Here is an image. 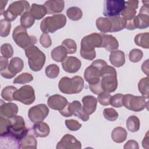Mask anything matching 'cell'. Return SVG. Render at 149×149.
Listing matches in <instances>:
<instances>
[{"instance_id": "cell-1", "label": "cell", "mask_w": 149, "mask_h": 149, "mask_svg": "<svg viewBox=\"0 0 149 149\" xmlns=\"http://www.w3.org/2000/svg\"><path fill=\"white\" fill-rule=\"evenodd\" d=\"M80 45V56L87 60H93L96 57L95 48H101L102 37L101 34L93 33L84 36L81 39Z\"/></svg>"}, {"instance_id": "cell-2", "label": "cell", "mask_w": 149, "mask_h": 149, "mask_svg": "<svg viewBox=\"0 0 149 149\" xmlns=\"http://www.w3.org/2000/svg\"><path fill=\"white\" fill-rule=\"evenodd\" d=\"M84 86V80L79 76H75L72 78L63 77L58 83L59 91L66 94L79 93L82 91Z\"/></svg>"}, {"instance_id": "cell-3", "label": "cell", "mask_w": 149, "mask_h": 149, "mask_svg": "<svg viewBox=\"0 0 149 149\" xmlns=\"http://www.w3.org/2000/svg\"><path fill=\"white\" fill-rule=\"evenodd\" d=\"M143 5L141 7L139 14L136 16L132 20L127 22L126 28L129 30L136 29H144L149 26V1H143Z\"/></svg>"}, {"instance_id": "cell-4", "label": "cell", "mask_w": 149, "mask_h": 149, "mask_svg": "<svg viewBox=\"0 0 149 149\" xmlns=\"http://www.w3.org/2000/svg\"><path fill=\"white\" fill-rule=\"evenodd\" d=\"M25 54L28 59L29 68L34 72H38L42 69L45 62V55L34 45L25 49Z\"/></svg>"}, {"instance_id": "cell-5", "label": "cell", "mask_w": 149, "mask_h": 149, "mask_svg": "<svg viewBox=\"0 0 149 149\" xmlns=\"http://www.w3.org/2000/svg\"><path fill=\"white\" fill-rule=\"evenodd\" d=\"M101 84L103 91L112 93L118 87L117 73L115 69L111 66H105L101 74Z\"/></svg>"}, {"instance_id": "cell-6", "label": "cell", "mask_w": 149, "mask_h": 149, "mask_svg": "<svg viewBox=\"0 0 149 149\" xmlns=\"http://www.w3.org/2000/svg\"><path fill=\"white\" fill-rule=\"evenodd\" d=\"M66 17L63 14H55L44 18L41 22L40 29L44 33H54L63 28L66 23Z\"/></svg>"}, {"instance_id": "cell-7", "label": "cell", "mask_w": 149, "mask_h": 149, "mask_svg": "<svg viewBox=\"0 0 149 149\" xmlns=\"http://www.w3.org/2000/svg\"><path fill=\"white\" fill-rule=\"evenodd\" d=\"M107 63L102 59H97L88 66L84 73V77L89 85L101 82V74L102 69L107 66Z\"/></svg>"}, {"instance_id": "cell-8", "label": "cell", "mask_w": 149, "mask_h": 149, "mask_svg": "<svg viewBox=\"0 0 149 149\" xmlns=\"http://www.w3.org/2000/svg\"><path fill=\"white\" fill-rule=\"evenodd\" d=\"M12 38L15 43L20 48L26 49L29 47L34 45L37 41L36 37L34 36H29L27 30L20 26H16L13 31Z\"/></svg>"}, {"instance_id": "cell-9", "label": "cell", "mask_w": 149, "mask_h": 149, "mask_svg": "<svg viewBox=\"0 0 149 149\" xmlns=\"http://www.w3.org/2000/svg\"><path fill=\"white\" fill-rule=\"evenodd\" d=\"M11 125L8 134L16 140L20 141L26 136L28 133V129L26 127L24 120L21 116L16 115L10 119Z\"/></svg>"}, {"instance_id": "cell-10", "label": "cell", "mask_w": 149, "mask_h": 149, "mask_svg": "<svg viewBox=\"0 0 149 149\" xmlns=\"http://www.w3.org/2000/svg\"><path fill=\"white\" fill-rule=\"evenodd\" d=\"M30 8L29 2L27 1H15L10 3L8 9L3 12L5 20L8 22L15 20L18 16L22 15L28 11Z\"/></svg>"}, {"instance_id": "cell-11", "label": "cell", "mask_w": 149, "mask_h": 149, "mask_svg": "<svg viewBox=\"0 0 149 149\" xmlns=\"http://www.w3.org/2000/svg\"><path fill=\"white\" fill-rule=\"evenodd\" d=\"M148 98L144 96H134L132 94L124 95L123 104L125 107L130 111L140 112L148 108Z\"/></svg>"}, {"instance_id": "cell-12", "label": "cell", "mask_w": 149, "mask_h": 149, "mask_svg": "<svg viewBox=\"0 0 149 149\" xmlns=\"http://www.w3.org/2000/svg\"><path fill=\"white\" fill-rule=\"evenodd\" d=\"M125 6V1L106 0L104 2L103 15L107 17L118 16L121 15Z\"/></svg>"}, {"instance_id": "cell-13", "label": "cell", "mask_w": 149, "mask_h": 149, "mask_svg": "<svg viewBox=\"0 0 149 149\" xmlns=\"http://www.w3.org/2000/svg\"><path fill=\"white\" fill-rule=\"evenodd\" d=\"M14 100L25 105L31 104L36 99L34 88L30 85H25L17 90L13 94Z\"/></svg>"}, {"instance_id": "cell-14", "label": "cell", "mask_w": 149, "mask_h": 149, "mask_svg": "<svg viewBox=\"0 0 149 149\" xmlns=\"http://www.w3.org/2000/svg\"><path fill=\"white\" fill-rule=\"evenodd\" d=\"M49 109L45 104H41L31 107L28 112V116L33 123L42 122L49 113Z\"/></svg>"}, {"instance_id": "cell-15", "label": "cell", "mask_w": 149, "mask_h": 149, "mask_svg": "<svg viewBox=\"0 0 149 149\" xmlns=\"http://www.w3.org/2000/svg\"><path fill=\"white\" fill-rule=\"evenodd\" d=\"M24 67L23 61L19 57L11 59L7 68L1 71V75L6 79L13 78L16 74L20 72Z\"/></svg>"}, {"instance_id": "cell-16", "label": "cell", "mask_w": 149, "mask_h": 149, "mask_svg": "<svg viewBox=\"0 0 149 149\" xmlns=\"http://www.w3.org/2000/svg\"><path fill=\"white\" fill-rule=\"evenodd\" d=\"M57 149H79L81 148L80 141L70 134H65L58 143Z\"/></svg>"}, {"instance_id": "cell-17", "label": "cell", "mask_w": 149, "mask_h": 149, "mask_svg": "<svg viewBox=\"0 0 149 149\" xmlns=\"http://www.w3.org/2000/svg\"><path fill=\"white\" fill-rule=\"evenodd\" d=\"M68 109L70 116L74 115L84 122L87 121L90 118L89 115L84 111L83 106L79 101L75 100L71 103L68 102Z\"/></svg>"}, {"instance_id": "cell-18", "label": "cell", "mask_w": 149, "mask_h": 149, "mask_svg": "<svg viewBox=\"0 0 149 149\" xmlns=\"http://www.w3.org/2000/svg\"><path fill=\"white\" fill-rule=\"evenodd\" d=\"M62 66L63 70L70 73L77 72L81 68V62L75 56H68L62 62Z\"/></svg>"}, {"instance_id": "cell-19", "label": "cell", "mask_w": 149, "mask_h": 149, "mask_svg": "<svg viewBox=\"0 0 149 149\" xmlns=\"http://www.w3.org/2000/svg\"><path fill=\"white\" fill-rule=\"evenodd\" d=\"M68 104L67 99L59 94L52 95L47 100V104L50 108L59 111L63 109Z\"/></svg>"}, {"instance_id": "cell-20", "label": "cell", "mask_w": 149, "mask_h": 149, "mask_svg": "<svg viewBox=\"0 0 149 149\" xmlns=\"http://www.w3.org/2000/svg\"><path fill=\"white\" fill-rule=\"evenodd\" d=\"M0 116L10 119L16 116L18 112L17 105L13 102H3L1 101Z\"/></svg>"}, {"instance_id": "cell-21", "label": "cell", "mask_w": 149, "mask_h": 149, "mask_svg": "<svg viewBox=\"0 0 149 149\" xmlns=\"http://www.w3.org/2000/svg\"><path fill=\"white\" fill-rule=\"evenodd\" d=\"M139 2L138 1L135 0L126 1V6L121 13V15L127 22L132 20L136 16V9L138 8Z\"/></svg>"}, {"instance_id": "cell-22", "label": "cell", "mask_w": 149, "mask_h": 149, "mask_svg": "<svg viewBox=\"0 0 149 149\" xmlns=\"http://www.w3.org/2000/svg\"><path fill=\"white\" fill-rule=\"evenodd\" d=\"M102 37L101 48H104L107 51L111 52L116 50L119 47V43L116 38L112 35L100 33Z\"/></svg>"}, {"instance_id": "cell-23", "label": "cell", "mask_w": 149, "mask_h": 149, "mask_svg": "<svg viewBox=\"0 0 149 149\" xmlns=\"http://www.w3.org/2000/svg\"><path fill=\"white\" fill-rule=\"evenodd\" d=\"M44 6L46 8L48 14L55 15L63 11L65 2L62 0H49L44 3Z\"/></svg>"}, {"instance_id": "cell-24", "label": "cell", "mask_w": 149, "mask_h": 149, "mask_svg": "<svg viewBox=\"0 0 149 149\" xmlns=\"http://www.w3.org/2000/svg\"><path fill=\"white\" fill-rule=\"evenodd\" d=\"M83 109L87 115L93 113L97 108V100L93 95H86L82 98Z\"/></svg>"}, {"instance_id": "cell-25", "label": "cell", "mask_w": 149, "mask_h": 149, "mask_svg": "<svg viewBox=\"0 0 149 149\" xmlns=\"http://www.w3.org/2000/svg\"><path fill=\"white\" fill-rule=\"evenodd\" d=\"M109 61L113 66L116 68L122 66L125 63L124 52L118 49L111 51L109 55Z\"/></svg>"}, {"instance_id": "cell-26", "label": "cell", "mask_w": 149, "mask_h": 149, "mask_svg": "<svg viewBox=\"0 0 149 149\" xmlns=\"http://www.w3.org/2000/svg\"><path fill=\"white\" fill-rule=\"evenodd\" d=\"M33 129L34 134L38 137H45L48 136L50 132L48 125L43 122L36 123Z\"/></svg>"}, {"instance_id": "cell-27", "label": "cell", "mask_w": 149, "mask_h": 149, "mask_svg": "<svg viewBox=\"0 0 149 149\" xmlns=\"http://www.w3.org/2000/svg\"><path fill=\"white\" fill-rule=\"evenodd\" d=\"M96 27L102 33L111 32L112 30V22L110 17H98L95 22Z\"/></svg>"}, {"instance_id": "cell-28", "label": "cell", "mask_w": 149, "mask_h": 149, "mask_svg": "<svg viewBox=\"0 0 149 149\" xmlns=\"http://www.w3.org/2000/svg\"><path fill=\"white\" fill-rule=\"evenodd\" d=\"M67 51L62 45H59L54 48L51 53L52 59L57 62H62L67 57Z\"/></svg>"}, {"instance_id": "cell-29", "label": "cell", "mask_w": 149, "mask_h": 149, "mask_svg": "<svg viewBox=\"0 0 149 149\" xmlns=\"http://www.w3.org/2000/svg\"><path fill=\"white\" fill-rule=\"evenodd\" d=\"M127 132L122 127H115L111 133V138L112 140L116 143H121L125 141L127 138Z\"/></svg>"}, {"instance_id": "cell-30", "label": "cell", "mask_w": 149, "mask_h": 149, "mask_svg": "<svg viewBox=\"0 0 149 149\" xmlns=\"http://www.w3.org/2000/svg\"><path fill=\"white\" fill-rule=\"evenodd\" d=\"M30 12L37 20H40L43 18L47 13L46 8L44 5L33 3L30 8Z\"/></svg>"}, {"instance_id": "cell-31", "label": "cell", "mask_w": 149, "mask_h": 149, "mask_svg": "<svg viewBox=\"0 0 149 149\" xmlns=\"http://www.w3.org/2000/svg\"><path fill=\"white\" fill-rule=\"evenodd\" d=\"M112 22V32H117L122 30L126 28L127 21L122 16H118L116 17H110Z\"/></svg>"}, {"instance_id": "cell-32", "label": "cell", "mask_w": 149, "mask_h": 149, "mask_svg": "<svg viewBox=\"0 0 149 149\" xmlns=\"http://www.w3.org/2000/svg\"><path fill=\"white\" fill-rule=\"evenodd\" d=\"M37 141L36 138L32 135H26L20 142L21 148H36Z\"/></svg>"}, {"instance_id": "cell-33", "label": "cell", "mask_w": 149, "mask_h": 149, "mask_svg": "<svg viewBox=\"0 0 149 149\" xmlns=\"http://www.w3.org/2000/svg\"><path fill=\"white\" fill-rule=\"evenodd\" d=\"M149 34L148 32L139 33L137 34L134 39L135 44L143 48H149V41H148Z\"/></svg>"}, {"instance_id": "cell-34", "label": "cell", "mask_w": 149, "mask_h": 149, "mask_svg": "<svg viewBox=\"0 0 149 149\" xmlns=\"http://www.w3.org/2000/svg\"><path fill=\"white\" fill-rule=\"evenodd\" d=\"M20 22L22 27H24L25 29H29L34 24L35 18L33 17L30 11H27L21 16Z\"/></svg>"}, {"instance_id": "cell-35", "label": "cell", "mask_w": 149, "mask_h": 149, "mask_svg": "<svg viewBox=\"0 0 149 149\" xmlns=\"http://www.w3.org/2000/svg\"><path fill=\"white\" fill-rule=\"evenodd\" d=\"M126 126L129 131L131 132H137L140 126L139 119L134 115L130 116L126 120Z\"/></svg>"}, {"instance_id": "cell-36", "label": "cell", "mask_w": 149, "mask_h": 149, "mask_svg": "<svg viewBox=\"0 0 149 149\" xmlns=\"http://www.w3.org/2000/svg\"><path fill=\"white\" fill-rule=\"evenodd\" d=\"M67 16L72 20H79L83 16V12L80 8L76 6L69 8L66 10Z\"/></svg>"}, {"instance_id": "cell-37", "label": "cell", "mask_w": 149, "mask_h": 149, "mask_svg": "<svg viewBox=\"0 0 149 149\" xmlns=\"http://www.w3.org/2000/svg\"><path fill=\"white\" fill-rule=\"evenodd\" d=\"M17 90L16 87L13 86H8L4 87L1 91V97L7 101H12L13 99V94Z\"/></svg>"}, {"instance_id": "cell-38", "label": "cell", "mask_w": 149, "mask_h": 149, "mask_svg": "<svg viewBox=\"0 0 149 149\" xmlns=\"http://www.w3.org/2000/svg\"><path fill=\"white\" fill-rule=\"evenodd\" d=\"M11 125L10 119L0 117V134L1 137L8 135L9 133V129Z\"/></svg>"}, {"instance_id": "cell-39", "label": "cell", "mask_w": 149, "mask_h": 149, "mask_svg": "<svg viewBox=\"0 0 149 149\" xmlns=\"http://www.w3.org/2000/svg\"><path fill=\"white\" fill-rule=\"evenodd\" d=\"M148 83H149V78L148 76L142 78L138 83V88L140 93L142 94L143 96H144L148 98Z\"/></svg>"}, {"instance_id": "cell-40", "label": "cell", "mask_w": 149, "mask_h": 149, "mask_svg": "<svg viewBox=\"0 0 149 149\" xmlns=\"http://www.w3.org/2000/svg\"><path fill=\"white\" fill-rule=\"evenodd\" d=\"M62 45L66 48L68 54H73L77 51V44L75 41L72 39L67 38L64 40L62 42Z\"/></svg>"}, {"instance_id": "cell-41", "label": "cell", "mask_w": 149, "mask_h": 149, "mask_svg": "<svg viewBox=\"0 0 149 149\" xmlns=\"http://www.w3.org/2000/svg\"><path fill=\"white\" fill-rule=\"evenodd\" d=\"M45 73L48 78L55 79L59 74V68L56 64L49 65L45 68Z\"/></svg>"}, {"instance_id": "cell-42", "label": "cell", "mask_w": 149, "mask_h": 149, "mask_svg": "<svg viewBox=\"0 0 149 149\" xmlns=\"http://www.w3.org/2000/svg\"><path fill=\"white\" fill-rule=\"evenodd\" d=\"M33 80V76L31 74L27 72L19 74L13 80V83L15 84H26L28 83Z\"/></svg>"}, {"instance_id": "cell-43", "label": "cell", "mask_w": 149, "mask_h": 149, "mask_svg": "<svg viewBox=\"0 0 149 149\" xmlns=\"http://www.w3.org/2000/svg\"><path fill=\"white\" fill-rule=\"evenodd\" d=\"M11 29L10 22L5 20L1 19L0 20V36L2 37H7Z\"/></svg>"}, {"instance_id": "cell-44", "label": "cell", "mask_w": 149, "mask_h": 149, "mask_svg": "<svg viewBox=\"0 0 149 149\" xmlns=\"http://www.w3.org/2000/svg\"><path fill=\"white\" fill-rule=\"evenodd\" d=\"M103 115L104 118L111 122H113L116 120L118 118V113L116 111L112 108H105L104 109Z\"/></svg>"}, {"instance_id": "cell-45", "label": "cell", "mask_w": 149, "mask_h": 149, "mask_svg": "<svg viewBox=\"0 0 149 149\" xmlns=\"http://www.w3.org/2000/svg\"><path fill=\"white\" fill-rule=\"evenodd\" d=\"M143 56V51L141 49L134 48L132 49L129 54V60L133 63L139 62Z\"/></svg>"}, {"instance_id": "cell-46", "label": "cell", "mask_w": 149, "mask_h": 149, "mask_svg": "<svg viewBox=\"0 0 149 149\" xmlns=\"http://www.w3.org/2000/svg\"><path fill=\"white\" fill-rule=\"evenodd\" d=\"M124 94H116L111 96L110 99V105L113 107L120 108L123 106V98Z\"/></svg>"}, {"instance_id": "cell-47", "label": "cell", "mask_w": 149, "mask_h": 149, "mask_svg": "<svg viewBox=\"0 0 149 149\" xmlns=\"http://www.w3.org/2000/svg\"><path fill=\"white\" fill-rule=\"evenodd\" d=\"M1 54L2 56L10 58L13 55V49L11 44L8 43H5L1 47Z\"/></svg>"}, {"instance_id": "cell-48", "label": "cell", "mask_w": 149, "mask_h": 149, "mask_svg": "<svg viewBox=\"0 0 149 149\" xmlns=\"http://www.w3.org/2000/svg\"><path fill=\"white\" fill-rule=\"evenodd\" d=\"M111 95L109 93L106 91H102L98 94V101L99 103L104 106H107L110 105V99Z\"/></svg>"}, {"instance_id": "cell-49", "label": "cell", "mask_w": 149, "mask_h": 149, "mask_svg": "<svg viewBox=\"0 0 149 149\" xmlns=\"http://www.w3.org/2000/svg\"><path fill=\"white\" fill-rule=\"evenodd\" d=\"M67 128L71 131H77L81 127V124L74 119H67L65 122Z\"/></svg>"}, {"instance_id": "cell-50", "label": "cell", "mask_w": 149, "mask_h": 149, "mask_svg": "<svg viewBox=\"0 0 149 149\" xmlns=\"http://www.w3.org/2000/svg\"><path fill=\"white\" fill-rule=\"evenodd\" d=\"M40 44L44 48H49L52 45V40L48 33H43L40 37Z\"/></svg>"}, {"instance_id": "cell-51", "label": "cell", "mask_w": 149, "mask_h": 149, "mask_svg": "<svg viewBox=\"0 0 149 149\" xmlns=\"http://www.w3.org/2000/svg\"><path fill=\"white\" fill-rule=\"evenodd\" d=\"M123 148L125 149H129V148H134V149H138L139 144L138 143L134 140H129L124 146Z\"/></svg>"}, {"instance_id": "cell-52", "label": "cell", "mask_w": 149, "mask_h": 149, "mask_svg": "<svg viewBox=\"0 0 149 149\" xmlns=\"http://www.w3.org/2000/svg\"><path fill=\"white\" fill-rule=\"evenodd\" d=\"M8 58L1 56L0 57V70L2 71L6 69L8 66Z\"/></svg>"}, {"instance_id": "cell-53", "label": "cell", "mask_w": 149, "mask_h": 149, "mask_svg": "<svg viewBox=\"0 0 149 149\" xmlns=\"http://www.w3.org/2000/svg\"><path fill=\"white\" fill-rule=\"evenodd\" d=\"M142 71L145 73L147 76H148V59H147L145 62H144L141 66Z\"/></svg>"}, {"instance_id": "cell-54", "label": "cell", "mask_w": 149, "mask_h": 149, "mask_svg": "<svg viewBox=\"0 0 149 149\" xmlns=\"http://www.w3.org/2000/svg\"><path fill=\"white\" fill-rule=\"evenodd\" d=\"M148 132H147L146 136L143 139L142 141V146L143 148H149V141H148Z\"/></svg>"}, {"instance_id": "cell-55", "label": "cell", "mask_w": 149, "mask_h": 149, "mask_svg": "<svg viewBox=\"0 0 149 149\" xmlns=\"http://www.w3.org/2000/svg\"><path fill=\"white\" fill-rule=\"evenodd\" d=\"M8 3V1H0V15H3V12H5L4 10V9L6 6V3Z\"/></svg>"}]
</instances>
